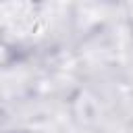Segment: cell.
Here are the masks:
<instances>
[{"instance_id":"6da1fadb","label":"cell","mask_w":133,"mask_h":133,"mask_svg":"<svg viewBox=\"0 0 133 133\" xmlns=\"http://www.w3.org/2000/svg\"><path fill=\"white\" fill-rule=\"evenodd\" d=\"M15 133H39V131H15Z\"/></svg>"}]
</instances>
